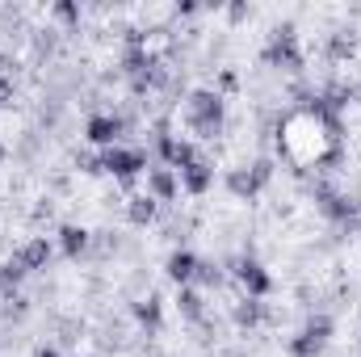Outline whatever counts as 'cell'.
<instances>
[{
	"label": "cell",
	"instance_id": "2",
	"mask_svg": "<svg viewBox=\"0 0 361 357\" xmlns=\"http://www.w3.org/2000/svg\"><path fill=\"white\" fill-rule=\"evenodd\" d=\"M332 332H336V324H332V315H311L294 337H290V345H286V353L290 357H319L328 349V341H332Z\"/></svg>",
	"mask_w": 361,
	"mask_h": 357
},
{
	"label": "cell",
	"instance_id": "5",
	"mask_svg": "<svg viewBox=\"0 0 361 357\" xmlns=\"http://www.w3.org/2000/svg\"><path fill=\"white\" fill-rule=\"evenodd\" d=\"M231 273H235V282L244 286L248 298H269L273 294V273L257 257H235L231 261Z\"/></svg>",
	"mask_w": 361,
	"mask_h": 357
},
{
	"label": "cell",
	"instance_id": "15",
	"mask_svg": "<svg viewBox=\"0 0 361 357\" xmlns=\"http://www.w3.org/2000/svg\"><path fill=\"white\" fill-rule=\"evenodd\" d=\"M156 206H160V202H156L152 193H135V198L126 202V219H130L135 227H152V223H156Z\"/></svg>",
	"mask_w": 361,
	"mask_h": 357
},
{
	"label": "cell",
	"instance_id": "22",
	"mask_svg": "<svg viewBox=\"0 0 361 357\" xmlns=\"http://www.w3.org/2000/svg\"><path fill=\"white\" fill-rule=\"evenodd\" d=\"M8 101H13V80H8V76H0V109H4Z\"/></svg>",
	"mask_w": 361,
	"mask_h": 357
},
{
	"label": "cell",
	"instance_id": "16",
	"mask_svg": "<svg viewBox=\"0 0 361 357\" xmlns=\"http://www.w3.org/2000/svg\"><path fill=\"white\" fill-rule=\"evenodd\" d=\"M231 320H235V328H257L261 320H265V303L261 298H240L235 307H231Z\"/></svg>",
	"mask_w": 361,
	"mask_h": 357
},
{
	"label": "cell",
	"instance_id": "13",
	"mask_svg": "<svg viewBox=\"0 0 361 357\" xmlns=\"http://www.w3.org/2000/svg\"><path fill=\"white\" fill-rule=\"evenodd\" d=\"M130 311H135V320H139L147 332H160V324H164V298H160V294H147V298L130 303Z\"/></svg>",
	"mask_w": 361,
	"mask_h": 357
},
{
	"label": "cell",
	"instance_id": "23",
	"mask_svg": "<svg viewBox=\"0 0 361 357\" xmlns=\"http://www.w3.org/2000/svg\"><path fill=\"white\" fill-rule=\"evenodd\" d=\"M34 357H63V353H59V349H51V345H42V349H38Z\"/></svg>",
	"mask_w": 361,
	"mask_h": 357
},
{
	"label": "cell",
	"instance_id": "17",
	"mask_svg": "<svg viewBox=\"0 0 361 357\" xmlns=\"http://www.w3.org/2000/svg\"><path fill=\"white\" fill-rule=\"evenodd\" d=\"M177 307H180L185 320H202V311H206V307H202V290H197V286H180L177 290Z\"/></svg>",
	"mask_w": 361,
	"mask_h": 357
},
{
	"label": "cell",
	"instance_id": "14",
	"mask_svg": "<svg viewBox=\"0 0 361 357\" xmlns=\"http://www.w3.org/2000/svg\"><path fill=\"white\" fill-rule=\"evenodd\" d=\"M55 244H59V253H63V257H72V261H76V257L89 248V231H85V227H76V223H63V227L55 231Z\"/></svg>",
	"mask_w": 361,
	"mask_h": 357
},
{
	"label": "cell",
	"instance_id": "12",
	"mask_svg": "<svg viewBox=\"0 0 361 357\" xmlns=\"http://www.w3.org/2000/svg\"><path fill=\"white\" fill-rule=\"evenodd\" d=\"M177 181H180V189H185V193L202 198V193H206V189L214 185V169H210L206 160H193L189 169H180V173H177Z\"/></svg>",
	"mask_w": 361,
	"mask_h": 357
},
{
	"label": "cell",
	"instance_id": "4",
	"mask_svg": "<svg viewBox=\"0 0 361 357\" xmlns=\"http://www.w3.org/2000/svg\"><path fill=\"white\" fill-rule=\"evenodd\" d=\"M97 164H101V173H109V177H118V181H135L139 173L152 169V164H147V152H143V147H126V143L105 147V152L97 156Z\"/></svg>",
	"mask_w": 361,
	"mask_h": 357
},
{
	"label": "cell",
	"instance_id": "9",
	"mask_svg": "<svg viewBox=\"0 0 361 357\" xmlns=\"http://www.w3.org/2000/svg\"><path fill=\"white\" fill-rule=\"evenodd\" d=\"M13 257L21 261V269H25V273H38V269L51 265V257H55V244H51L47 236H34V240H25V244H21Z\"/></svg>",
	"mask_w": 361,
	"mask_h": 357
},
{
	"label": "cell",
	"instance_id": "25",
	"mask_svg": "<svg viewBox=\"0 0 361 357\" xmlns=\"http://www.w3.org/2000/svg\"><path fill=\"white\" fill-rule=\"evenodd\" d=\"M85 357H92V353H85Z\"/></svg>",
	"mask_w": 361,
	"mask_h": 357
},
{
	"label": "cell",
	"instance_id": "19",
	"mask_svg": "<svg viewBox=\"0 0 361 357\" xmlns=\"http://www.w3.org/2000/svg\"><path fill=\"white\" fill-rule=\"evenodd\" d=\"M353 51H357V34H353V30H336V34L328 38V55H332V59H349Z\"/></svg>",
	"mask_w": 361,
	"mask_h": 357
},
{
	"label": "cell",
	"instance_id": "20",
	"mask_svg": "<svg viewBox=\"0 0 361 357\" xmlns=\"http://www.w3.org/2000/svg\"><path fill=\"white\" fill-rule=\"evenodd\" d=\"M193 286H223V269L214 265V261H197V277H193Z\"/></svg>",
	"mask_w": 361,
	"mask_h": 357
},
{
	"label": "cell",
	"instance_id": "10",
	"mask_svg": "<svg viewBox=\"0 0 361 357\" xmlns=\"http://www.w3.org/2000/svg\"><path fill=\"white\" fill-rule=\"evenodd\" d=\"M197 253H189V248H177V253H169V261H164V273L177 282V286H193V277H197Z\"/></svg>",
	"mask_w": 361,
	"mask_h": 357
},
{
	"label": "cell",
	"instance_id": "7",
	"mask_svg": "<svg viewBox=\"0 0 361 357\" xmlns=\"http://www.w3.org/2000/svg\"><path fill=\"white\" fill-rule=\"evenodd\" d=\"M122 131H126V122L118 118V114H92L89 122H85V139H89L92 147H118V139H122Z\"/></svg>",
	"mask_w": 361,
	"mask_h": 357
},
{
	"label": "cell",
	"instance_id": "24",
	"mask_svg": "<svg viewBox=\"0 0 361 357\" xmlns=\"http://www.w3.org/2000/svg\"><path fill=\"white\" fill-rule=\"evenodd\" d=\"M4 156H8V147H4V143H0V164H4Z\"/></svg>",
	"mask_w": 361,
	"mask_h": 357
},
{
	"label": "cell",
	"instance_id": "21",
	"mask_svg": "<svg viewBox=\"0 0 361 357\" xmlns=\"http://www.w3.org/2000/svg\"><path fill=\"white\" fill-rule=\"evenodd\" d=\"M55 17H59V21H68V25H72V21H80V8H76V4H72V0H59V4H55Z\"/></svg>",
	"mask_w": 361,
	"mask_h": 357
},
{
	"label": "cell",
	"instance_id": "6",
	"mask_svg": "<svg viewBox=\"0 0 361 357\" xmlns=\"http://www.w3.org/2000/svg\"><path fill=\"white\" fill-rule=\"evenodd\" d=\"M269 181H273V160H257L252 169H231V173H227V189L248 202V198H257Z\"/></svg>",
	"mask_w": 361,
	"mask_h": 357
},
{
	"label": "cell",
	"instance_id": "1",
	"mask_svg": "<svg viewBox=\"0 0 361 357\" xmlns=\"http://www.w3.org/2000/svg\"><path fill=\"white\" fill-rule=\"evenodd\" d=\"M185 122H189L193 135L214 139V135L223 131V122H227V101L214 89H193L189 101H185Z\"/></svg>",
	"mask_w": 361,
	"mask_h": 357
},
{
	"label": "cell",
	"instance_id": "3",
	"mask_svg": "<svg viewBox=\"0 0 361 357\" xmlns=\"http://www.w3.org/2000/svg\"><path fill=\"white\" fill-rule=\"evenodd\" d=\"M261 59L269 68H281V72H302V51H298V30L294 25H277L261 51Z\"/></svg>",
	"mask_w": 361,
	"mask_h": 357
},
{
	"label": "cell",
	"instance_id": "18",
	"mask_svg": "<svg viewBox=\"0 0 361 357\" xmlns=\"http://www.w3.org/2000/svg\"><path fill=\"white\" fill-rule=\"evenodd\" d=\"M21 282H25V269H21V261H17V257H8V261L0 265V294L8 298Z\"/></svg>",
	"mask_w": 361,
	"mask_h": 357
},
{
	"label": "cell",
	"instance_id": "8",
	"mask_svg": "<svg viewBox=\"0 0 361 357\" xmlns=\"http://www.w3.org/2000/svg\"><path fill=\"white\" fill-rule=\"evenodd\" d=\"M315 206H319V214L332 219V223H349V219H353V202H349L345 193H336L332 185H315Z\"/></svg>",
	"mask_w": 361,
	"mask_h": 357
},
{
	"label": "cell",
	"instance_id": "11",
	"mask_svg": "<svg viewBox=\"0 0 361 357\" xmlns=\"http://www.w3.org/2000/svg\"><path fill=\"white\" fill-rule=\"evenodd\" d=\"M147 193L156 198V202H177V193H180V181L173 169H147Z\"/></svg>",
	"mask_w": 361,
	"mask_h": 357
}]
</instances>
